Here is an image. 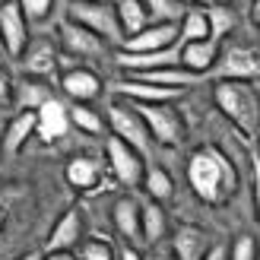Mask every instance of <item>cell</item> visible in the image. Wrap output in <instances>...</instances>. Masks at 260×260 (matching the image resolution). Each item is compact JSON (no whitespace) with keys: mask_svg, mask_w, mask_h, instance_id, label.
I'll list each match as a JSON object with an SVG mask.
<instances>
[{"mask_svg":"<svg viewBox=\"0 0 260 260\" xmlns=\"http://www.w3.org/2000/svg\"><path fill=\"white\" fill-rule=\"evenodd\" d=\"M111 219H114V229L121 232V238H127V241L143 238V229H140V203L130 197V193H127V197H118V200H114Z\"/></svg>","mask_w":260,"mask_h":260,"instance_id":"44dd1931","label":"cell"},{"mask_svg":"<svg viewBox=\"0 0 260 260\" xmlns=\"http://www.w3.org/2000/svg\"><path fill=\"white\" fill-rule=\"evenodd\" d=\"M29 42H32L29 38V19L22 16L16 0H4V4H0V48H4L13 60H19Z\"/></svg>","mask_w":260,"mask_h":260,"instance_id":"9c48e42d","label":"cell"},{"mask_svg":"<svg viewBox=\"0 0 260 260\" xmlns=\"http://www.w3.org/2000/svg\"><path fill=\"white\" fill-rule=\"evenodd\" d=\"M22 73L25 76H35V80H48V76L57 73V63H60V51L54 48V42H45V38H38V42H29L22 51Z\"/></svg>","mask_w":260,"mask_h":260,"instance_id":"8fae6325","label":"cell"},{"mask_svg":"<svg viewBox=\"0 0 260 260\" xmlns=\"http://www.w3.org/2000/svg\"><path fill=\"white\" fill-rule=\"evenodd\" d=\"M178 32H181V45L184 42H206V38H210V22H206L203 7H187Z\"/></svg>","mask_w":260,"mask_h":260,"instance_id":"484cf974","label":"cell"},{"mask_svg":"<svg viewBox=\"0 0 260 260\" xmlns=\"http://www.w3.org/2000/svg\"><path fill=\"white\" fill-rule=\"evenodd\" d=\"M105 155H108L111 175L118 178V184H124V187H143L146 162H143V155L134 146H127V143L118 140V137H108L105 140Z\"/></svg>","mask_w":260,"mask_h":260,"instance_id":"52a82bcc","label":"cell"},{"mask_svg":"<svg viewBox=\"0 0 260 260\" xmlns=\"http://www.w3.org/2000/svg\"><path fill=\"white\" fill-rule=\"evenodd\" d=\"M51 4H54V0H16V7L22 10V16L29 19V22H42V19H48Z\"/></svg>","mask_w":260,"mask_h":260,"instance_id":"4dcf8cb0","label":"cell"},{"mask_svg":"<svg viewBox=\"0 0 260 260\" xmlns=\"http://www.w3.org/2000/svg\"><path fill=\"white\" fill-rule=\"evenodd\" d=\"M80 260H118L114 248L102 238H86L80 244Z\"/></svg>","mask_w":260,"mask_h":260,"instance_id":"f546056e","label":"cell"},{"mask_svg":"<svg viewBox=\"0 0 260 260\" xmlns=\"http://www.w3.org/2000/svg\"><path fill=\"white\" fill-rule=\"evenodd\" d=\"M114 63L121 70H127L130 76L134 73H149V70H162V67H178L181 63V48H168V51H149V54H137V51H114Z\"/></svg>","mask_w":260,"mask_h":260,"instance_id":"30bf717a","label":"cell"},{"mask_svg":"<svg viewBox=\"0 0 260 260\" xmlns=\"http://www.w3.org/2000/svg\"><path fill=\"white\" fill-rule=\"evenodd\" d=\"M45 102H51V92H48L45 80L22 76L19 83H13V105H16L19 111H38Z\"/></svg>","mask_w":260,"mask_h":260,"instance_id":"ffe728a7","label":"cell"},{"mask_svg":"<svg viewBox=\"0 0 260 260\" xmlns=\"http://www.w3.org/2000/svg\"><path fill=\"white\" fill-rule=\"evenodd\" d=\"M111 92L121 95L124 102H134V105H159V102H175L181 95V92H175V89L152 86L146 80H137V76H127V80L111 83Z\"/></svg>","mask_w":260,"mask_h":260,"instance_id":"5bb4252c","label":"cell"},{"mask_svg":"<svg viewBox=\"0 0 260 260\" xmlns=\"http://www.w3.org/2000/svg\"><path fill=\"white\" fill-rule=\"evenodd\" d=\"M118 260H146V257H143V254L134 248V244H124V248L118 251Z\"/></svg>","mask_w":260,"mask_h":260,"instance_id":"d590c367","label":"cell"},{"mask_svg":"<svg viewBox=\"0 0 260 260\" xmlns=\"http://www.w3.org/2000/svg\"><path fill=\"white\" fill-rule=\"evenodd\" d=\"M146 260H178V257H175L172 251H162V248H155V251H152Z\"/></svg>","mask_w":260,"mask_h":260,"instance_id":"74e56055","label":"cell"},{"mask_svg":"<svg viewBox=\"0 0 260 260\" xmlns=\"http://www.w3.org/2000/svg\"><path fill=\"white\" fill-rule=\"evenodd\" d=\"M0 4H4V0H0Z\"/></svg>","mask_w":260,"mask_h":260,"instance_id":"ee69618b","label":"cell"},{"mask_svg":"<svg viewBox=\"0 0 260 260\" xmlns=\"http://www.w3.org/2000/svg\"><path fill=\"white\" fill-rule=\"evenodd\" d=\"M213 80H238V83H254L260 80V51L248 45H225L219 48V57L210 70Z\"/></svg>","mask_w":260,"mask_h":260,"instance_id":"277c9868","label":"cell"},{"mask_svg":"<svg viewBox=\"0 0 260 260\" xmlns=\"http://www.w3.org/2000/svg\"><path fill=\"white\" fill-rule=\"evenodd\" d=\"M134 105V102H130ZM137 114L146 124L152 143H162V146H178L184 140V121L175 108V102H159V105H134Z\"/></svg>","mask_w":260,"mask_h":260,"instance_id":"5b68a950","label":"cell"},{"mask_svg":"<svg viewBox=\"0 0 260 260\" xmlns=\"http://www.w3.org/2000/svg\"><path fill=\"white\" fill-rule=\"evenodd\" d=\"M187 181L206 206H222L238 190V172L232 159L216 146H200L187 159Z\"/></svg>","mask_w":260,"mask_h":260,"instance_id":"6da1fadb","label":"cell"},{"mask_svg":"<svg viewBox=\"0 0 260 260\" xmlns=\"http://www.w3.org/2000/svg\"><path fill=\"white\" fill-rule=\"evenodd\" d=\"M184 7H213V4H222V0H181Z\"/></svg>","mask_w":260,"mask_h":260,"instance_id":"f35d334b","label":"cell"},{"mask_svg":"<svg viewBox=\"0 0 260 260\" xmlns=\"http://www.w3.org/2000/svg\"><path fill=\"white\" fill-rule=\"evenodd\" d=\"M181 42L178 25H165V22H149L143 32L130 35L121 45L124 51H137V54H149V51H168Z\"/></svg>","mask_w":260,"mask_h":260,"instance_id":"7c38bea8","label":"cell"},{"mask_svg":"<svg viewBox=\"0 0 260 260\" xmlns=\"http://www.w3.org/2000/svg\"><path fill=\"white\" fill-rule=\"evenodd\" d=\"M114 10H118V19L124 29V42L149 25V13L143 7V0H114Z\"/></svg>","mask_w":260,"mask_h":260,"instance_id":"cb8c5ba5","label":"cell"},{"mask_svg":"<svg viewBox=\"0 0 260 260\" xmlns=\"http://www.w3.org/2000/svg\"><path fill=\"white\" fill-rule=\"evenodd\" d=\"M16 260H42V254H35V251H32V254H22V257H16Z\"/></svg>","mask_w":260,"mask_h":260,"instance_id":"60d3db41","label":"cell"},{"mask_svg":"<svg viewBox=\"0 0 260 260\" xmlns=\"http://www.w3.org/2000/svg\"><path fill=\"white\" fill-rule=\"evenodd\" d=\"M203 260H229V248H225V244H213Z\"/></svg>","mask_w":260,"mask_h":260,"instance_id":"e575fe53","label":"cell"},{"mask_svg":"<svg viewBox=\"0 0 260 260\" xmlns=\"http://www.w3.org/2000/svg\"><path fill=\"white\" fill-rule=\"evenodd\" d=\"M143 7L149 13V22H165V25H181L187 13L181 0H143Z\"/></svg>","mask_w":260,"mask_h":260,"instance_id":"4316f807","label":"cell"},{"mask_svg":"<svg viewBox=\"0 0 260 260\" xmlns=\"http://www.w3.org/2000/svg\"><path fill=\"white\" fill-rule=\"evenodd\" d=\"M7 102H13V80H10V73L0 67V105H7Z\"/></svg>","mask_w":260,"mask_h":260,"instance_id":"836d02e7","label":"cell"},{"mask_svg":"<svg viewBox=\"0 0 260 260\" xmlns=\"http://www.w3.org/2000/svg\"><path fill=\"white\" fill-rule=\"evenodd\" d=\"M251 19H254V25L260 29V0H254V4H251Z\"/></svg>","mask_w":260,"mask_h":260,"instance_id":"ab89813d","label":"cell"},{"mask_svg":"<svg viewBox=\"0 0 260 260\" xmlns=\"http://www.w3.org/2000/svg\"><path fill=\"white\" fill-rule=\"evenodd\" d=\"M140 229H143V238H146L149 244H159V241L165 238L168 222H165L162 203H155V200L140 203Z\"/></svg>","mask_w":260,"mask_h":260,"instance_id":"603a6c76","label":"cell"},{"mask_svg":"<svg viewBox=\"0 0 260 260\" xmlns=\"http://www.w3.org/2000/svg\"><path fill=\"white\" fill-rule=\"evenodd\" d=\"M57 42H60V54H67L73 60H95L102 57L108 51V45L102 42L99 35H92L89 29H83V25H76L70 19H63L60 22V29H57ZM86 67V63H83Z\"/></svg>","mask_w":260,"mask_h":260,"instance_id":"ba28073f","label":"cell"},{"mask_svg":"<svg viewBox=\"0 0 260 260\" xmlns=\"http://www.w3.org/2000/svg\"><path fill=\"white\" fill-rule=\"evenodd\" d=\"M108 127H111V137L124 140L127 146H134L140 155H146L152 149V137L143 118L137 114V108L130 102H111L108 105Z\"/></svg>","mask_w":260,"mask_h":260,"instance_id":"8992f818","label":"cell"},{"mask_svg":"<svg viewBox=\"0 0 260 260\" xmlns=\"http://www.w3.org/2000/svg\"><path fill=\"white\" fill-rule=\"evenodd\" d=\"M225 4H232V7H235V4H254V0H225Z\"/></svg>","mask_w":260,"mask_h":260,"instance_id":"b9f144b4","label":"cell"},{"mask_svg":"<svg viewBox=\"0 0 260 260\" xmlns=\"http://www.w3.org/2000/svg\"><path fill=\"white\" fill-rule=\"evenodd\" d=\"M70 124L76 130H83V134H102V130H105V118L89 105H73L70 108Z\"/></svg>","mask_w":260,"mask_h":260,"instance_id":"f1b7e54d","label":"cell"},{"mask_svg":"<svg viewBox=\"0 0 260 260\" xmlns=\"http://www.w3.org/2000/svg\"><path fill=\"white\" fill-rule=\"evenodd\" d=\"M206 13V22H210V38L213 42H222V38L238 25V10L232 4H213V7H203Z\"/></svg>","mask_w":260,"mask_h":260,"instance_id":"d4e9b609","label":"cell"},{"mask_svg":"<svg viewBox=\"0 0 260 260\" xmlns=\"http://www.w3.org/2000/svg\"><path fill=\"white\" fill-rule=\"evenodd\" d=\"M35 127H38V118H35V111H19L16 118H13L4 130V137H0V152L7 155V159H13V155H19L22 146L29 143V137L35 134Z\"/></svg>","mask_w":260,"mask_h":260,"instance_id":"ac0fdd59","label":"cell"},{"mask_svg":"<svg viewBox=\"0 0 260 260\" xmlns=\"http://www.w3.org/2000/svg\"><path fill=\"white\" fill-rule=\"evenodd\" d=\"M83 241H86L83 238V216H80V210H67L54 222V229H51L48 251H73V248H80Z\"/></svg>","mask_w":260,"mask_h":260,"instance_id":"2e32d148","label":"cell"},{"mask_svg":"<svg viewBox=\"0 0 260 260\" xmlns=\"http://www.w3.org/2000/svg\"><path fill=\"white\" fill-rule=\"evenodd\" d=\"M210 248H213L210 235L193 222H181L175 229V235H172V254L178 260H203Z\"/></svg>","mask_w":260,"mask_h":260,"instance_id":"9a60e30c","label":"cell"},{"mask_svg":"<svg viewBox=\"0 0 260 260\" xmlns=\"http://www.w3.org/2000/svg\"><path fill=\"white\" fill-rule=\"evenodd\" d=\"M178 48H181V67L190 70L193 76H206L219 57V42H213V38H206V42H184V45L178 42Z\"/></svg>","mask_w":260,"mask_h":260,"instance_id":"e0dca14e","label":"cell"},{"mask_svg":"<svg viewBox=\"0 0 260 260\" xmlns=\"http://www.w3.org/2000/svg\"><path fill=\"white\" fill-rule=\"evenodd\" d=\"M213 102H216V108L238 127V134L244 140L257 137V130H260V92L254 89V83L216 80Z\"/></svg>","mask_w":260,"mask_h":260,"instance_id":"7a4b0ae2","label":"cell"},{"mask_svg":"<svg viewBox=\"0 0 260 260\" xmlns=\"http://www.w3.org/2000/svg\"><path fill=\"white\" fill-rule=\"evenodd\" d=\"M257 241L251 235H238L235 244H232V251H229V260H257Z\"/></svg>","mask_w":260,"mask_h":260,"instance_id":"1f68e13d","label":"cell"},{"mask_svg":"<svg viewBox=\"0 0 260 260\" xmlns=\"http://www.w3.org/2000/svg\"><path fill=\"white\" fill-rule=\"evenodd\" d=\"M35 118H38V127H35V134L42 137L45 143H51V140H60V137H63V134L70 130V111L63 108L57 99L45 102V105L35 111Z\"/></svg>","mask_w":260,"mask_h":260,"instance_id":"d6986e66","label":"cell"},{"mask_svg":"<svg viewBox=\"0 0 260 260\" xmlns=\"http://www.w3.org/2000/svg\"><path fill=\"white\" fill-rule=\"evenodd\" d=\"M67 19L89 29L92 35H99L102 42L114 51L124 45V29H121L118 10H114L111 0H70Z\"/></svg>","mask_w":260,"mask_h":260,"instance_id":"3957f363","label":"cell"},{"mask_svg":"<svg viewBox=\"0 0 260 260\" xmlns=\"http://www.w3.org/2000/svg\"><path fill=\"white\" fill-rule=\"evenodd\" d=\"M60 89L67 99H73V105H89L102 95V80L89 67H73V70H60Z\"/></svg>","mask_w":260,"mask_h":260,"instance_id":"4fadbf2b","label":"cell"},{"mask_svg":"<svg viewBox=\"0 0 260 260\" xmlns=\"http://www.w3.org/2000/svg\"><path fill=\"white\" fill-rule=\"evenodd\" d=\"M42 260H80L73 251H48V254H42Z\"/></svg>","mask_w":260,"mask_h":260,"instance_id":"8d00e7d4","label":"cell"},{"mask_svg":"<svg viewBox=\"0 0 260 260\" xmlns=\"http://www.w3.org/2000/svg\"><path fill=\"white\" fill-rule=\"evenodd\" d=\"M143 190L149 193V200L155 203H165V200H172V193H175V184H172V175L165 172V168H146V178H143Z\"/></svg>","mask_w":260,"mask_h":260,"instance_id":"83f0119b","label":"cell"},{"mask_svg":"<svg viewBox=\"0 0 260 260\" xmlns=\"http://www.w3.org/2000/svg\"><path fill=\"white\" fill-rule=\"evenodd\" d=\"M251 193H254V216L260 222V149L251 152Z\"/></svg>","mask_w":260,"mask_h":260,"instance_id":"d6a6232c","label":"cell"},{"mask_svg":"<svg viewBox=\"0 0 260 260\" xmlns=\"http://www.w3.org/2000/svg\"><path fill=\"white\" fill-rule=\"evenodd\" d=\"M67 184L76 187V190H92L102 178V165L95 159H89V155H76V159L67 162Z\"/></svg>","mask_w":260,"mask_h":260,"instance_id":"7402d4cb","label":"cell"},{"mask_svg":"<svg viewBox=\"0 0 260 260\" xmlns=\"http://www.w3.org/2000/svg\"><path fill=\"white\" fill-rule=\"evenodd\" d=\"M0 222H4V213H0Z\"/></svg>","mask_w":260,"mask_h":260,"instance_id":"7bdbcfd3","label":"cell"}]
</instances>
